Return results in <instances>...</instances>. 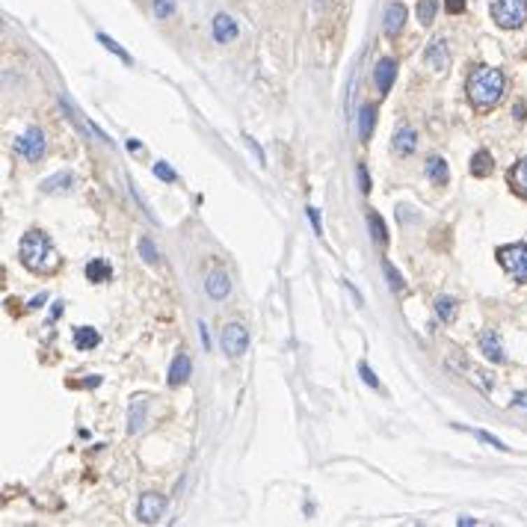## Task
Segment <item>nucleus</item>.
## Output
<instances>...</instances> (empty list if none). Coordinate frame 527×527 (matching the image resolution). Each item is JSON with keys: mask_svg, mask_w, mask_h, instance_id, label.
I'll return each mask as SVG.
<instances>
[{"mask_svg": "<svg viewBox=\"0 0 527 527\" xmlns=\"http://www.w3.org/2000/svg\"><path fill=\"white\" fill-rule=\"evenodd\" d=\"M504 89H507V78L500 68L480 66V68H474L468 78V101L477 110H492L500 98H504Z\"/></svg>", "mask_w": 527, "mask_h": 527, "instance_id": "1", "label": "nucleus"}, {"mask_svg": "<svg viewBox=\"0 0 527 527\" xmlns=\"http://www.w3.org/2000/svg\"><path fill=\"white\" fill-rule=\"evenodd\" d=\"M18 255L21 264L33 273H54L59 267V255L54 252L51 240L42 234V231H27L21 237V246H18Z\"/></svg>", "mask_w": 527, "mask_h": 527, "instance_id": "2", "label": "nucleus"}, {"mask_svg": "<svg viewBox=\"0 0 527 527\" xmlns=\"http://www.w3.org/2000/svg\"><path fill=\"white\" fill-rule=\"evenodd\" d=\"M492 18L498 27L519 30L527 21V0H492Z\"/></svg>", "mask_w": 527, "mask_h": 527, "instance_id": "3", "label": "nucleus"}, {"mask_svg": "<svg viewBox=\"0 0 527 527\" xmlns=\"http://www.w3.org/2000/svg\"><path fill=\"white\" fill-rule=\"evenodd\" d=\"M498 261L512 279L527 284V243H512V246L498 249Z\"/></svg>", "mask_w": 527, "mask_h": 527, "instance_id": "4", "label": "nucleus"}, {"mask_svg": "<svg viewBox=\"0 0 527 527\" xmlns=\"http://www.w3.org/2000/svg\"><path fill=\"white\" fill-rule=\"evenodd\" d=\"M12 152H15L18 157H24V160H30V163L42 160V157H45V152H48V145H45V136H42V131H36V128L24 131V133L18 136V140L12 143Z\"/></svg>", "mask_w": 527, "mask_h": 527, "instance_id": "5", "label": "nucleus"}, {"mask_svg": "<svg viewBox=\"0 0 527 527\" xmlns=\"http://www.w3.org/2000/svg\"><path fill=\"white\" fill-rule=\"evenodd\" d=\"M222 349L229 353L231 359H240L246 349H249V332L243 323H229L222 329Z\"/></svg>", "mask_w": 527, "mask_h": 527, "instance_id": "6", "label": "nucleus"}, {"mask_svg": "<svg viewBox=\"0 0 527 527\" xmlns=\"http://www.w3.org/2000/svg\"><path fill=\"white\" fill-rule=\"evenodd\" d=\"M163 510H166V500H163L160 495H143L140 498V507H136V516H140V521L145 524H154L160 516H163Z\"/></svg>", "mask_w": 527, "mask_h": 527, "instance_id": "7", "label": "nucleus"}, {"mask_svg": "<svg viewBox=\"0 0 527 527\" xmlns=\"http://www.w3.org/2000/svg\"><path fill=\"white\" fill-rule=\"evenodd\" d=\"M397 78V62L394 59H380L376 62V68H373V80H376V89H380V95L385 92H391V83Z\"/></svg>", "mask_w": 527, "mask_h": 527, "instance_id": "8", "label": "nucleus"}, {"mask_svg": "<svg viewBox=\"0 0 527 527\" xmlns=\"http://www.w3.org/2000/svg\"><path fill=\"white\" fill-rule=\"evenodd\" d=\"M148 421V397L145 394H136L131 400V409H128V430L131 433H140Z\"/></svg>", "mask_w": 527, "mask_h": 527, "instance_id": "9", "label": "nucleus"}, {"mask_svg": "<svg viewBox=\"0 0 527 527\" xmlns=\"http://www.w3.org/2000/svg\"><path fill=\"white\" fill-rule=\"evenodd\" d=\"M237 21L231 18V15H225V12H219L217 18H213V39H217L219 45H229V42H234L237 39Z\"/></svg>", "mask_w": 527, "mask_h": 527, "instance_id": "10", "label": "nucleus"}, {"mask_svg": "<svg viewBox=\"0 0 527 527\" xmlns=\"http://www.w3.org/2000/svg\"><path fill=\"white\" fill-rule=\"evenodd\" d=\"M426 66L433 71H445L450 66V54H447V45L442 39H433L430 48H426Z\"/></svg>", "mask_w": 527, "mask_h": 527, "instance_id": "11", "label": "nucleus"}, {"mask_svg": "<svg viewBox=\"0 0 527 527\" xmlns=\"http://www.w3.org/2000/svg\"><path fill=\"white\" fill-rule=\"evenodd\" d=\"M406 15H409V12H406L403 3H391V6H388V9H385V24H382L385 36H397L400 30H403Z\"/></svg>", "mask_w": 527, "mask_h": 527, "instance_id": "12", "label": "nucleus"}, {"mask_svg": "<svg viewBox=\"0 0 527 527\" xmlns=\"http://www.w3.org/2000/svg\"><path fill=\"white\" fill-rule=\"evenodd\" d=\"M205 291H208L213 299H225V296L231 294V282H229V275H225L222 270H213V273H208Z\"/></svg>", "mask_w": 527, "mask_h": 527, "instance_id": "13", "label": "nucleus"}, {"mask_svg": "<svg viewBox=\"0 0 527 527\" xmlns=\"http://www.w3.org/2000/svg\"><path fill=\"white\" fill-rule=\"evenodd\" d=\"M480 347H483L486 359H489V361H495V365H504V361H507L504 347H500V341H498V335H495V332H483V335H480Z\"/></svg>", "mask_w": 527, "mask_h": 527, "instance_id": "14", "label": "nucleus"}, {"mask_svg": "<svg viewBox=\"0 0 527 527\" xmlns=\"http://www.w3.org/2000/svg\"><path fill=\"white\" fill-rule=\"evenodd\" d=\"M190 373H193L190 356L178 353V359H175V361H172V368H169V385H184L187 380H190Z\"/></svg>", "mask_w": 527, "mask_h": 527, "instance_id": "15", "label": "nucleus"}, {"mask_svg": "<svg viewBox=\"0 0 527 527\" xmlns=\"http://www.w3.org/2000/svg\"><path fill=\"white\" fill-rule=\"evenodd\" d=\"M391 145H394L397 154H412V152H415V145H418V133L412 131V128H400Z\"/></svg>", "mask_w": 527, "mask_h": 527, "instance_id": "16", "label": "nucleus"}, {"mask_svg": "<svg viewBox=\"0 0 527 527\" xmlns=\"http://www.w3.org/2000/svg\"><path fill=\"white\" fill-rule=\"evenodd\" d=\"M426 178H430L433 184H438V187L447 184V178H450V175H447V163L442 157H430V160H426Z\"/></svg>", "mask_w": 527, "mask_h": 527, "instance_id": "17", "label": "nucleus"}, {"mask_svg": "<svg viewBox=\"0 0 527 527\" xmlns=\"http://www.w3.org/2000/svg\"><path fill=\"white\" fill-rule=\"evenodd\" d=\"M510 184H512V190H516L519 196L527 198V157L519 160L516 166H512V172H510Z\"/></svg>", "mask_w": 527, "mask_h": 527, "instance_id": "18", "label": "nucleus"}, {"mask_svg": "<svg viewBox=\"0 0 527 527\" xmlns=\"http://www.w3.org/2000/svg\"><path fill=\"white\" fill-rule=\"evenodd\" d=\"M74 344H78L80 349H95L98 344H101V335H98L95 329H89V326H80V329L74 332Z\"/></svg>", "mask_w": 527, "mask_h": 527, "instance_id": "19", "label": "nucleus"}, {"mask_svg": "<svg viewBox=\"0 0 527 527\" xmlns=\"http://www.w3.org/2000/svg\"><path fill=\"white\" fill-rule=\"evenodd\" d=\"M492 154L489 152H477L474 157H471V175H477V178H486L489 172H492Z\"/></svg>", "mask_w": 527, "mask_h": 527, "instance_id": "20", "label": "nucleus"}, {"mask_svg": "<svg viewBox=\"0 0 527 527\" xmlns=\"http://www.w3.org/2000/svg\"><path fill=\"white\" fill-rule=\"evenodd\" d=\"M86 279H89V282H107L110 279V264L101 261V258L89 261V264H86Z\"/></svg>", "mask_w": 527, "mask_h": 527, "instance_id": "21", "label": "nucleus"}, {"mask_svg": "<svg viewBox=\"0 0 527 527\" xmlns=\"http://www.w3.org/2000/svg\"><path fill=\"white\" fill-rule=\"evenodd\" d=\"M435 315L442 317L445 323H450V320L456 317V299L454 296H438L435 299Z\"/></svg>", "mask_w": 527, "mask_h": 527, "instance_id": "22", "label": "nucleus"}, {"mask_svg": "<svg viewBox=\"0 0 527 527\" xmlns=\"http://www.w3.org/2000/svg\"><path fill=\"white\" fill-rule=\"evenodd\" d=\"M368 222H370V234H373V243H385L388 240V231H385V222H382V217L376 210H370L368 213Z\"/></svg>", "mask_w": 527, "mask_h": 527, "instance_id": "23", "label": "nucleus"}, {"mask_svg": "<svg viewBox=\"0 0 527 527\" xmlns=\"http://www.w3.org/2000/svg\"><path fill=\"white\" fill-rule=\"evenodd\" d=\"M74 184V178L68 172H62V175H54V178H48L45 184H42V190L45 193H54V190H68V187Z\"/></svg>", "mask_w": 527, "mask_h": 527, "instance_id": "24", "label": "nucleus"}, {"mask_svg": "<svg viewBox=\"0 0 527 527\" xmlns=\"http://www.w3.org/2000/svg\"><path fill=\"white\" fill-rule=\"evenodd\" d=\"M361 124H359V133H361V140H370V131H373V116H376V110L373 107H361Z\"/></svg>", "mask_w": 527, "mask_h": 527, "instance_id": "25", "label": "nucleus"}, {"mask_svg": "<svg viewBox=\"0 0 527 527\" xmlns=\"http://www.w3.org/2000/svg\"><path fill=\"white\" fill-rule=\"evenodd\" d=\"M435 18V0H421L418 3V21L421 24H433Z\"/></svg>", "mask_w": 527, "mask_h": 527, "instance_id": "26", "label": "nucleus"}, {"mask_svg": "<svg viewBox=\"0 0 527 527\" xmlns=\"http://www.w3.org/2000/svg\"><path fill=\"white\" fill-rule=\"evenodd\" d=\"M382 267H385V275H388V284H391L397 294H403V291H406V284H403V279H400V273L391 267V261H385Z\"/></svg>", "mask_w": 527, "mask_h": 527, "instance_id": "27", "label": "nucleus"}, {"mask_svg": "<svg viewBox=\"0 0 527 527\" xmlns=\"http://www.w3.org/2000/svg\"><path fill=\"white\" fill-rule=\"evenodd\" d=\"M98 42H101V45L107 48V51H113V54H116L119 59H124V62H128V66H131V62H133V59H131V54H124V51H122V48H119L116 42H113V39H110V36H104V33H101V36H98Z\"/></svg>", "mask_w": 527, "mask_h": 527, "instance_id": "28", "label": "nucleus"}, {"mask_svg": "<svg viewBox=\"0 0 527 527\" xmlns=\"http://www.w3.org/2000/svg\"><path fill=\"white\" fill-rule=\"evenodd\" d=\"M172 12H175V0H154V15L160 21H166Z\"/></svg>", "mask_w": 527, "mask_h": 527, "instance_id": "29", "label": "nucleus"}, {"mask_svg": "<svg viewBox=\"0 0 527 527\" xmlns=\"http://www.w3.org/2000/svg\"><path fill=\"white\" fill-rule=\"evenodd\" d=\"M154 175L160 181H166V184H172V181H178V175L172 172V166H166V163H154Z\"/></svg>", "mask_w": 527, "mask_h": 527, "instance_id": "30", "label": "nucleus"}, {"mask_svg": "<svg viewBox=\"0 0 527 527\" xmlns=\"http://www.w3.org/2000/svg\"><path fill=\"white\" fill-rule=\"evenodd\" d=\"M140 252H143V258H145L148 264L157 261V249H154V243L148 240V237H143V240H140Z\"/></svg>", "mask_w": 527, "mask_h": 527, "instance_id": "31", "label": "nucleus"}, {"mask_svg": "<svg viewBox=\"0 0 527 527\" xmlns=\"http://www.w3.org/2000/svg\"><path fill=\"white\" fill-rule=\"evenodd\" d=\"M359 373H361V380H365V382H368L370 388H376V385H380V380H376V373H373V370H370V368L365 365V361H361V365H359Z\"/></svg>", "mask_w": 527, "mask_h": 527, "instance_id": "32", "label": "nucleus"}, {"mask_svg": "<svg viewBox=\"0 0 527 527\" xmlns=\"http://www.w3.org/2000/svg\"><path fill=\"white\" fill-rule=\"evenodd\" d=\"M445 9L450 12V15H459V12L465 9V0H445Z\"/></svg>", "mask_w": 527, "mask_h": 527, "instance_id": "33", "label": "nucleus"}, {"mask_svg": "<svg viewBox=\"0 0 527 527\" xmlns=\"http://www.w3.org/2000/svg\"><path fill=\"white\" fill-rule=\"evenodd\" d=\"M308 217H311V225H315V231L323 234V219H320V210L317 208H308Z\"/></svg>", "mask_w": 527, "mask_h": 527, "instance_id": "34", "label": "nucleus"}, {"mask_svg": "<svg viewBox=\"0 0 527 527\" xmlns=\"http://www.w3.org/2000/svg\"><path fill=\"white\" fill-rule=\"evenodd\" d=\"M359 184H361V190H370V175H368V169H365V163L359 166Z\"/></svg>", "mask_w": 527, "mask_h": 527, "instance_id": "35", "label": "nucleus"}, {"mask_svg": "<svg viewBox=\"0 0 527 527\" xmlns=\"http://www.w3.org/2000/svg\"><path fill=\"white\" fill-rule=\"evenodd\" d=\"M246 145H249V148H252V152H255V157H258V163H264V152H261V148H258V143L252 140V136H246Z\"/></svg>", "mask_w": 527, "mask_h": 527, "instance_id": "36", "label": "nucleus"}, {"mask_svg": "<svg viewBox=\"0 0 527 527\" xmlns=\"http://www.w3.org/2000/svg\"><path fill=\"white\" fill-rule=\"evenodd\" d=\"M198 335H202V344H205V349L210 347V338H208V329H205V323L198 326Z\"/></svg>", "mask_w": 527, "mask_h": 527, "instance_id": "37", "label": "nucleus"}, {"mask_svg": "<svg viewBox=\"0 0 527 527\" xmlns=\"http://www.w3.org/2000/svg\"><path fill=\"white\" fill-rule=\"evenodd\" d=\"M516 406H524V409H527V394H516Z\"/></svg>", "mask_w": 527, "mask_h": 527, "instance_id": "38", "label": "nucleus"}, {"mask_svg": "<svg viewBox=\"0 0 527 527\" xmlns=\"http://www.w3.org/2000/svg\"><path fill=\"white\" fill-rule=\"evenodd\" d=\"M128 152H140V143H136V140H128Z\"/></svg>", "mask_w": 527, "mask_h": 527, "instance_id": "39", "label": "nucleus"}]
</instances>
